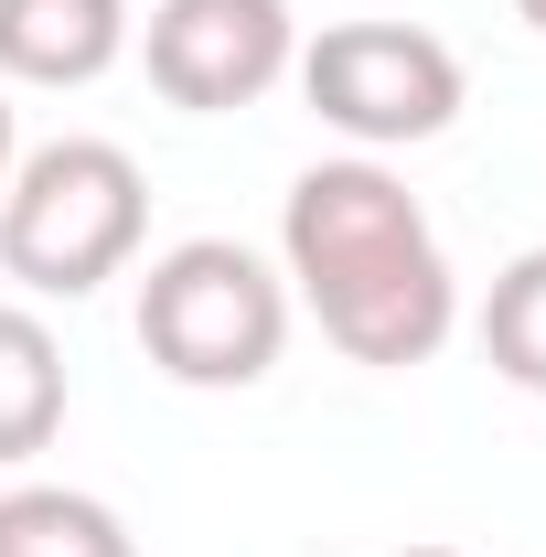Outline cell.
I'll use <instances>...</instances> for the list:
<instances>
[{
	"instance_id": "11",
	"label": "cell",
	"mask_w": 546,
	"mask_h": 557,
	"mask_svg": "<svg viewBox=\"0 0 546 557\" xmlns=\"http://www.w3.org/2000/svg\"><path fill=\"white\" fill-rule=\"evenodd\" d=\"M514 22H536V33H546V0H514Z\"/></svg>"
},
{
	"instance_id": "5",
	"label": "cell",
	"mask_w": 546,
	"mask_h": 557,
	"mask_svg": "<svg viewBox=\"0 0 546 557\" xmlns=\"http://www.w3.org/2000/svg\"><path fill=\"white\" fill-rule=\"evenodd\" d=\"M150 86L194 119H225V108H258L278 75L300 65V22L289 0H150V22L129 33Z\"/></svg>"
},
{
	"instance_id": "1",
	"label": "cell",
	"mask_w": 546,
	"mask_h": 557,
	"mask_svg": "<svg viewBox=\"0 0 546 557\" xmlns=\"http://www.w3.org/2000/svg\"><path fill=\"white\" fill-rule=\"evenodd\" d=\"M278 278L311 300V322L333 333L353 364H429L461 322V278L450 247L408 183L353 150V161H311L278 205Z\"/></svg>"
},
{
	"instance_id": "8",
	"label": "cell",
	"mask_w": 546,
	"mask_h": 557,
	"mask_svg": "<svg viewBox=\"0 0 546 557\" xmlns=\"http://www.w3.org/2000/svg\"><path fill=\"white\" fill-rule=\"evenodd\" d=\"M0 557H139V536L65 483H11L0 493Z\"/></svg>"
},
{
	"instance_id": "4",
	"label": "cell",
	"mask_w": 546,
	"mask_h": 557,
	"mask_svg": "<svg viewBox=\"0 0 546 557\" xmlns=\"http://www.w3.org/2000/svg\"><path fill=\"white\" fill-rule=\"evenodd\" d=\"M289 75L311 119L343 129L353 150H418L461 119V54L429 22H322Z\"/></svg>"
},
{
	"instance_id": "9",
	"label": "cell",
	"mask_w": 546,
	"mask_h": 557,
	"mask_svg": "<svg viewBox=\"0 0 546 557\" xmlns=\"http://www.w3.org/2000/svg\"><path fill=\"white\" fill-rule=\"evenodd\" d=\"M482 354H493V375H504V386L546 397V247H525V258H504V269H493Z\"/></svg>"
},
{
	"instance_id": "3",
	"label": "cell",
	"mask_w": 546,
	"mask_h": 557,
	"mask_svg": "<svg viewBox=\"0 0 546 557\" xmlns=\"http://www.w3.org/2000/svg\"><path fill=\"white\" fill-rule=\"evenodd\" d=\"M289 344V278L236 247V236H183L161 247L150 278H139V354L172 375V386H258Z\"/></svg>"
},
{
	"instance_id": "2",
	"label": "cell",
	"mask_w": 546,
	"mask_h": 557,
	"mask_svg": "<svg viewBox=\"0 0 546 557\" xmlns=\"http://www.w3.org/2000/svg\"><path fill=\"white\" fill-rule=\"evenodd\" d=\"M139 236H150V183L119 139H44L0 183V278H22L33 300L108 289L139 258Z\"/></svg>"
},
{
	"instance_id": "10",
	"label": "cell",
	"mask_w": 546,
	"mask_h": 557,
	"mask_svg": "<svg viewBox=\"0 0 546 557\" xmlns=\"http://www.w3.org/2000/svg\"><path fill=\"white\" fill-rule=\"evenodd\" d=\"M11 161H22V129H11V97H0V183H11Z\"/></svg>"
},
{
	"instance_id": "12",
	"label": "cell",
	"mask_w": 546,
	"mask_h": 557,
	"mask_svg": "<svg viewBox=\"0 0 546 557\" xmlns=\"http://www.w3.org/2000/svg\"><path fill=\"white\" fill-rule=\"evenodd\" d=\"M408 557H461V547H408Z\"/></svg>"
},
{
	"instance_id": "7",
	"label": "cell",
	"mask_w": 546,
	"mask_h": 557,
	"mask_svg": "<svg viewBox=\"0 0 546 557\" xmlns=\"http://www.w3.org/2000/svg\"><path fill=\"white\" fill-rule=\"evenodd\" d=\"M54 429H65V344L44 311L0 300V461L54 450Z\"/></svg>"
},
{
	"instance_id": "6",
	"label": "cell",
	"mask_w": 546,
	"mask_h": 557,
	"mask_svg": "<svg viewBox=\"0 0 546 557\" xmlns=\"http://www.w3.org/2000/svg\"><path fill=\"white\" fill-rule=\"evenodd\" d=\"M129 33V0H0V86H97Z\"/></svg>"
}]
</instances>
